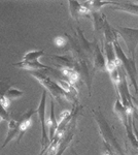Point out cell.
Wrapping results in <instances>:
<instances>
[{"instance_id":"1","label":"cell","mask_w":138,"mask_h":155,"mask_svg":"<svg viewBox=\"0 0 138 155\" xmlns=\"http://www.w3.org/2000/svg\"><path fill=\"white\" fill-rule=\"evenodd\" d=\"M114 49L115 52V56H117V60L120 61V64L124 69L126 76L129 78V80L131 81L132 86L134 87L135 90V94L137 96L138 99V83H137V67L136 63H135V59L129 57L128 55H126L123 49L121 48V45H120L119 41H115L114 44ZM136 111L138 112V107L136 109Z\"/></svg>"},{"instance_id":"2","label":"cell","mask_w":138,"mask_h":155,"mask_svg":"<svg viewBox=\"0 0 138 155\" xmlns=\"http://www.w3.org/2000/svg\"><path fill=\"white\" fill-rule=\"evenodd\" d=\"M92 115L94 117L95 121H96L98 128H99V132L101 134L102 141L109 144L114 149L115 152L120 153V155H125L121 146H120L119 142H117V137L114 136V131H112L111 127L108 124V122L106 121V119H105L104 115L101 113V111L100 110H92Z\"/></svg>"},{"instance_id":"3","label":"cell","mask_w":138,"mask_h":155,"mask_svg":"<svg viewBox=\"0 0 138 155\" xmlns=\"http://www.w3.org/2000/svg\"><path fill=\"white\" fill-rule=\"evenodd\" d=\"M29 74L33 78H35V79H36L37 81H38L39 83H40L42 86H43L44 88L52 94V96H54V98L56 99L59 104H61L62 99H65V101H70V102H76L72 99V97L70 96L69 94H67L66 92H65L64 90L57 84V82L52 81V80L50 79L46 74H43L41 71H29Z\"/></svg>"},{"instance_id":"4","label":"cell","mask_w":138,"mask_h":155,"mask_svg":"<svg viewBox=\"0 0 138 155\" xmlns=\"http://www.w3.org/2000/svg\"><path fill=\"white\" fill-rule=\"evenodd\" d=\"M115 32L121 36L126 45L128 56L135 59V53L138 46V28L119 26L115 29Z\"/></svg>"},{"instance_id":"5","label":"cell","mask_w":138,"mask_h":155,"mask_svg":"<svg viewBox=\"0 0 138 155\" xmlns=\"http://www.w3.org/2000/svg\"><path fill=\"white\" fill-rule=\"evenodd\" d=\"M36 113L38 115V119L40 121V126H41V146L42 149L47 148L50 143V139L47 136V91L43 90L41 95L40 102H39V106L36 110Z\"/></svg>"},{"instance_id":"6","label":"cell","mask_w":138,"mask_h":155,"mask_svg":"<svg viewBox=\"0 0 138 155\" xmlns=\"http://www.w3.org/2000/svg\"><path fill=\"white\" fill-rule=\"evenodd\" d=\"M93 59V74L96 71H106V60L103 52L101 51L99 45L95 44L94 47V53L92 56Z\"/></svg>"},{"instance_id":"7","label":"cell","mask_w":138,"mask_h":155,"mask_svg":"<svg viewBox=\"0 0 138 155\" xmlns=\"http://www.w3.org/2000/svg\"><path fill=\"white\" fill-rule=\"evenodd\" d=\"M22 134L20 130L19 122L14 119H11L8 121V129H7V134L5 137V141L2 144V148L6 147V145H8L14 139H17V143H19L20 140L22 139Z\"/></svg>"},{"instance_id":"8","label":"cell","mask_w":138,"mask_h":155,"mask_svg":"<svg viewBox=\"0 0 138 155\" xmlns=\"http://www.w3.org/2000/svg\"><path fill=\"white\" fill-rule=\"evenodd\" d=\"M109 8L138 16V1H112Z\"/></svg>"},{"instance_id":"9","label":"cell","mask_w":138,"mask_h":155,"mask_svg":"<svg viewBox=\"0 0 138 155\" xmlns=\"http://www.w3.org/2000/svg\"><path fill=\"white\" fill-rule=\"evenodd\" d=\"M68 5H69V12L70 15H71L72 19H74L75 21H79V19L81 17L84 16H90L91 14V11L89 8L82 4L81 2L79 1H69L68 2Z\"/></svg>"},{"instance_id":"10","label":"cell","mask_w":138,"mask_h":155,"mask_svg":"<svg viewBox=\"0 0 138 155\" xmlns=\"http://www.w3.org/2000/svg\"><path fill=\"white\" fill-rule=\"evenodd\" d=\"M14 66L19 67V68L22 69H26L28 71H42V69H49V71H52L51 67L44 65V64H41L40 62L37 60V61H20L17 62V63L12 64Z\"/></svg>"},{"instance_id":"11","label":"cell","mask_w":138,"mask_h":155,"mask_svg":"<svg viewBox=\"0 0 138 155\" xmlns=\"http://www.w3.org/2000/svg\"><path fill=\"white\" fill-rule=\"evenodd\" d=\"M47 126H49V139L50 142H52L58 128V121L55 116V104L53 99L51 101V112H50V117L47 119Z\"/></svg>"},{"instance_id":"12","label":"cell","mask_w":138,"mask_h":155,"mask_svg":"<svg viewBox=\"0 0 138 155\" xmlns=\"http://www.w3.org/2000/svg\"><path fill=\"white\" fill-rule=\"evenodd\" d=\"M57 84L61 87L62 89L66 92L67 94H69L70 96L72 97L74 101H76L77 95H79V92H77V89L74 87V85H72L70 82L68 81H65V80H58Z\"/></svg>"},{"instance_id":"13","label":"cell","mask_w":138,"mask_h":155,"mask_svg":"<svg viewBox=\"0 0 138 155\" xmlns=\"http://www.w3.org/2000/svg\"><path fill=\"white\" fill-rule=\"evenodd\" d=\"M61 71H62V74L67 78V81L70 82L72 85L76 84L77 82L79 81V79H81V74L77 71H75V69L63 68V69H61Z\"/></svg>"},{"instance_id":"14","label":"cell","mask_w":138,"mask_h":155,"mask_svg":"<svg viewBox=\"0 0 138 155\" xmlns=\"http://www.w3.org/2000/svg\"><path fill=\"white\" fill-rule=\"evenodd\" d=\"M44 55V50H36L26 53L23 57V61H37L41 56Z\"/></svg>"},{"instance_id":"15","label":"cell","mask_w":138,"mask_h":155,"mask_svg":"<svg viewBox=\"0 0 138 155\" xmlns=\"http://www.w3.org/2000/svg\"><path fill=\"white\" fill-rule=\"evenodd\" d=\"M72 139H73V134L72 132H70L66 136V137L63 140V141L60 143V146H59V149H58V151L55 153V155H63V153L65 152V150L67 149V147L69 146L70 142L72 141Z\"/></svg>"},{"instance_id":"16","label":"cell","mask_w":138,"mask_h":155,"mask_svg":"<svg viewBox=\"0 0 138 155\" xmlns=\"http://www.w3.org/2000/svg\"><path fill=\"white\" fill-rule=\"evenodd\" d=\"M23 94L24 93L22 90H19L17 88H8L3 95L11 101H14V99H18V98H20V97H22Z\"/></svg>"},{"instance_id":"17","label":"cell","mask_w":138,"mask_h":155,"mask_svg":"<svg viewBox=\"0 0 138 155\" xmlns=\"http://www.w3.org/2000/svg\"><path fill=\"white\" fill-rule=\"evenodd\" d=\"M101 154L102 155H115L114 154V149L110 146L109 144H107L106 142L102 141V149H101Z\"/></svg>"},{"instance_id":"18","label":"cell","mask_w":138,"mask_h":155,"mask_svg":"<svg viewBox=\"0 0 138 155\" xmlns=\"http://www.w3.org/2000/svg\"><path fill=\"white\" fill-rule=\"evenodd\" d=\"M9 120H11V117H9V114H8L7 109L0 104V122L9 121Z\"/></svg>"},{"instance_id":"19","label":"cell","mask_w":138,"mask_h":155,"mask_svg":"<svg viewBox=\"0 0 138 155\" xmlns=\"http://www.w3.org/2000/svg\"><path fill=\"white\" fill-rule=\"evenodd\" d=\"M54 44L56 45L58 48H64V47H66L67 44H68V39H66L63 36H57L56 38L54 39Z\"/></svg>"},{"instance_id":"20","label":"cell","mask_w":138,"mask_h":155,"mask_svg":"<svg viewBox=\"0 0 138 155\" xmlns=\"http://www.w3.org/2000/svg\"><path fill=\"white\" fill-rule=\"evenodd\" d=\"M133 130H134V134H135V136H136L137 143H136V146H135V148L133 149L131 152H135L136 154H138V130L136 129V126H135V124H134V123H133Z\"/></svg>"},{"instance_id":"21","label":"cell","mask_w":138,"mask_h":155,"mask_svg":"<svg viewBox=\"0 0 138 155\" xmlns=\"http://www.w3.org/2000/svg\"><path fill=\"white\" fill-rule=\"evenodd\" d=\"M47 148H44V149H42V150H41V152H40V154H39V155H46V152H47Z\"/></svg>"},{"instance_id":"22","label":"cell","mask_w":138,"mask_h":155,"mask_svg":"<svg viewBox=\"0 0 138 155\" xmlns=\"http://www.w3.org/2000/svg\"><path fill=\"white\" fill-rule=\"evenodd\" d=\"M132 155H135V154H134V153H133V152H132Z\"/></svg>"},{"instance_id":"23","label":"cell","mask_w":138,"mask_h":155,"mask_svg":"<svg viewBox=\"0 0 138 155\" xmlns=\"http://www.w3.org/2000/svg\"><path fill=\"white\" fill-rule=\"evenodd\" d=\"M133 112H135V111H133ZM136 113H138V112H136Z\"/></svg>"}]
</instances>
